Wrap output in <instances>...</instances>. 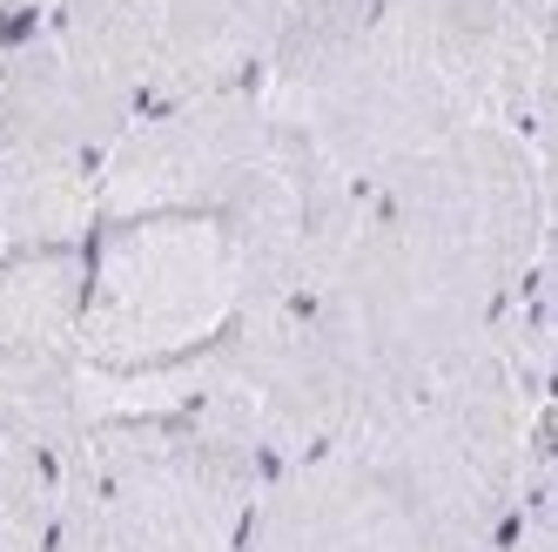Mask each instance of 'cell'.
Instances as JSON below:
<instances>
[{"label":"cell","mask_w":558,"mask_h":552,"mask_svg":"<svg viewBox=\"0 0 558 552\" xmlns=\"http://www.w3.org/2000/svg\"><path fill=\"white\" fill-rule=\"evenodd\" d=\"M545 256V148L477 122L364 189L330 276L316 284L356 411L397 398L485 344Z\"/></svg>","instance_id":"1"},{"label":"cell","mask_w":558,"mask_h":552,"mask_svg":"<svg viewBox=\"0 0 558 552\" xmlns=\"http://www.w3.org/2000/svg\"><path fill=\"white\" fill-rule=\"evenodd\" d=\"M235 310L229 229L195 209L114 216L82 243V358L88 371H142L195 358Z\"/></svg>","instance_id":"2"},{"label":"cell","mask_w":558,"mask_h":552,"mask_svg":"<svg viewBox=\"0 0 558 552\" xmlns=\"http://www.w3.org/2000/svg\"><path fill=\"white\" fill-rule=\"evenodd\" d=\"M195 424L250 452L263 471L330 445L356 418V391L316 303H256L182 358V405Z\"/></svg>","instance_id":"3"},{"label":"cell","mask_w":558,"mask_h":552,"mask_svg":"<svg viewBox=\"0 0 558 552\" xmlns=\"http://www.w3.org/2000/svg\"><path fill=\"white\" fill-rule=\"evenodd\" d=\"M108 552H243L269 471L189 411L101 418L82 439Z\"/></svg>","instance_id":"4"},{"label":"cell","mask_w":558,"mask_h":552,"mask_svg":"<svg viewBox=\"0 0 558 552\" xmlns=\"http://www.w3.org/2000/svg\"><path fill=\"white\" fill-rule=\"evenodd\" d=\"M108 142L48 21L27 14L0 27V256L88 243Z\"/></svg>","instance_id":"5"},{"label":"cell","mask_w":558,"mask_h":552,"mask_svg":"<svg viewBox=\"0 0 558 552\" xmlns=\"http://www.w3.org/2000/svg\"><path fill=\"white\" fill-rule=\"evenodd\" d=\"M276 148H283V122L256 82L148 101L95 169V223L155 209L222 216L276 163Z\"/></svg>","instance_id":"6"},{"label":"cell","mask_w":558,"mask_h":552,"mask_svg":"<svg viewBox=\"0 0 558 552\" xmlns=\"http://www.w3.org/2000/svg\"><path fill=\"white\" fill-rule=\"evenodd\" d=\"M243 552H492L458 532L417 485L337 431L290 465H276L243 526Z\"/></svg>","instance_id":"7"},{"label":"cell","mask_w":558,"mask_h":552,"mask_svg":"<svg viewBox=\"0 0 558 552\" xmlns=\"http://www.w3.org/2000/svg\"><path fill=\"white\" fill-rule=\"evenodd\" d=\"M82 250L0 256V431L41 452L82 439Z\"/></svg>","instance_id":"8"},{"label":"cell","mask_w":558,"mask_h":552,"mask_svg":"<svg viewBox=\"0 0 558 552\" xmlns=\"http://www.w3.org/2000/svg\"><path fill=\"white\" fill-rule=\"evenodd\" d=\"M155 14V88L148 101L256 82L290 0H148Z\"/></svg>","instance_id":"9"},{"label":"cell","mask_w":558,"mask_h":552,"mask_svg":"<svg viewBox=\"0 0 558 552\" xmlns=\"http://www.w3.org/2000/svg\"><path fill=\"white\" fill-rule=\"evenodd\" d=\"M61 505V458L0 431V552H48Z\"/></svg>","instance_id":"10"},{"label":"cell","mask_w":558,"mask_h":552,"mask_svg":"<svg viewBox=\"0 0 558 552\" xmlns=\"http://www.w3.org/2000/svg\"><path fill=\"white\" fill-rule=\"evenodd\" d=\"M492 552H551V465L525 485V499L511 505V519Z\"/></svg>","instance_id":"11"}]
</instances>
